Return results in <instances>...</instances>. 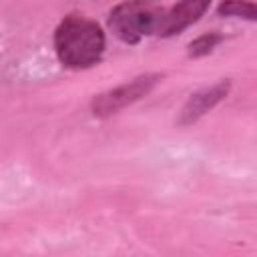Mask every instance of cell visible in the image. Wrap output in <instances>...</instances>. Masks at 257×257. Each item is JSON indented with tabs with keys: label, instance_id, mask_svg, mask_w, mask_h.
I'll list each match as a JSON object with an SVG mask.
<instances>
[{
	"label": "cell",
	"instance_id": "6da1fadb",
	"mask_svg": "<svg viewBox=\"0 0 257 257\" xmlns=\"http://www.w3.org/2000/svg\"><path fill=\"white\" fill-rule=\"evenodd\" d=\"M54 50L68 68H88L104 52V32L94 20L72 14L66 16L54 32Z\"/></svg>",
	"mask_w": 257,
	"mask_h": 257
},
{
	"label": "cell",
	"instance_id": "7a4b0ae2",
	"mask_svg": "<svg viewBox=\"0 0 257 257\" xmlns=\"http://www.w3.org/2000/svg\"><path fill=\"white\" fill-rule=\"evenodd\" d=\"M163 10L151 0H128L112 8L108 26L116 38L126 44H137L143 36L155 34Z\"/></svg>",
	"mask_w": 257,
	"mask_h": 257
},
{
	"label": "cell",
	"instance_id": "3957f363",
	"mask_svg": "<svg viewBox=\"0 0 257 257\" xmlns=\"http://www.w3.org/2000/svg\"><path fill=\"white\" fill-rule=\"evenodd\" d=\"M157 82H159V74H145V76H139L131 82H124V84H120V86H116L104 94H98L92 100V110L98 116L112 114V112L124 108L126 104L139 100L141 96H145Z\"/></svg>",
	"mask_w": 257,
	"mask_h": 257
},
{
	"label": "cell",
	"instance_id": "277c9868",
	"mask_svg": "<svg viewBox=\"0 0 257 257\" xmlns=\"http://www.w3.org/2000/svg\"><path fill=\"white\" fill-rule=\"evenodd\" d=\"M209 4H211V0H181L173 8L163 10L155 34H159V36L179 34L181 30H185L187 26H191L193 22H197L205 14V10L209 8Z\"/></svg>",
	"mask_w": 257,
	"mask_h": 257
},
{
	"label": "cell",
	"instance_id": "5b68a950",
	"mask_svg": "<svg viewBox=\"0 0 257 257\" xmlns=\"http://www.w3.org/2000/svg\"><path fill=\"white\" fill-rule=\"evenodd\" d=\"M229 90V82H217L209 88H203L195 94H191V98L187 100V104L181 110V124H191L195 122L199 116H203L207 110H211Z\"/></svg>",
	"mask_w": 257,
	"mask_h": 257
},
{
	"label": "cell",
	"instance_id": "8992f818",
	"mask_svg": "<svg viewBox=\"0 0 257 257\" xmlns=\"http://www.w3.org/2000/svg\"><path fill=\"white\" fill-rule=\"evenodd\" d=\"M219 14L245 18V20H257V4L249 0H223L219 6Z\"/></svg>",
	"mask_w": 257,
	"mask_h": 257
},
{
	"label": "cell",
	"instance_id": "52a82bcc",
	"mask_svg": "<svg viewBox=\"0 0 257 257\" xmlns=\"http://www.w3.org/2000/svg\"><path fill=\"white\" fill-rule=\"evenodd\" d=\"M219 42H221V36H219V34H215V32H211V34H203V36H199L197 40H193V42L189 44V54H191V56H203V54H209Z\"/></svg>",
	"mask_w": 257,
	"mask_h": 257
}]
</instances>
